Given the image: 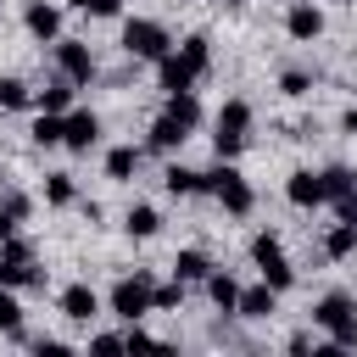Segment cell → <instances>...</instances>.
Returning <instances> with one entry per match:
<instances>
[{"mask_svg":"<svg viewBox=\"0 0 357 357\" xmlns=\"http://www.w3.org/2000/svg\"><path fill=\"white\" fill-rule=\"evenodd\" d=\"M312 324L318 329H329V340L346 351V346H357V301L351 296H340V290H329L318 307H312Z\"/></svg>","mask_w":357,"mask_h":357,"instance_id":"obj_1","label":"cell"},{"mask_svg":"<svg viewBox=\"0 0 357 357\" xmlns=\"http://www.w3.org/2000/svg\"><path fill=\"white\" fill-rule=\"evenodd\" d=\"M0 284H11V290H28V284H45V273L33 268V251L11 234V240H0Z\"/></svg>","mask_w":357,"mask_h":357,"instance_id":"obj_2","label":"cell"},{"mask_svg":"<svg viewBox=\"0 0 357 357\" xmlns=\"http://www.w3.org/2000/svg\"><path fill=\"white\" fill-rule=\"evenodd\" d=\"M167 45H173V39H167V28H162V22L134 17V22L123 28V50H128L134 61H162V56H167Z\"/></svg>","mask_w":357,"mask_h":357,"instance_id":"obj_3","label":"cell"},{"mask_svg":"<svg viewBox=\"0 0 357 357\" xmlns=\"http://www.w3.org/2000/svg\"><path fill=\"white\" fill-rule=\"evenodd\" d=\"M251 262L262 268V284H273V290H290V284H296V268L284 262L279 234H257V240H251Z\"/></svg>","mask_w":357,"mask_h":357,"instance_id":"obj_4","label":"cell"},{"mask_svg":"<svg viewBox=\"0 0 357 357\" xmlns=\"http://www.w3.org/2000/svg\"><path fill=\"white\" fill-rule=\"evenodd\" d=\"M245 134H251V106H245V100H223V112H218V134H212L218 156H234V151L245 145Z\"/></svg>","mask_w":357,"mask_h":357,"instance_id":"obj_5","label":"cell"},{"mask_svg":"<svg viewBox=\"0 0 357 357\" xmlns=\"http://www.w3.org/2000/svg\"><path fill=\"white\" fill-rule=\"evenodd\" d=\"M206 195H218L223 212H234V218L251 212V184H245L234 167H212V173H206Z\"/></svg>","mask_w":357,"mask_h":357,"instance_id":"obj_6","label":"cell"},{"mask_svg":"<svg viewBox=\"0 0 357 357\" xmlns=\"http://www.w3.org/2000/svg\"><path fill=\"white\" fill-rule=\"evenodd\" d=\"M112 312H117L123 324H139V318L151 312V279H145V273L117 279V284H112Z\"/></svg>","mask_w":357,"mask_h":357,"instance_id":"obj_7","label":"cell"},{"mask_svg":"<svg viewBox=\"0 0 357 357\" xmlns=\"http://www.w3.org/2000/svg\"><path fill=\"white\" fill-rule=\"evenodd\" d=\"M56 67H61V78H73V84H89V78H95V56H89L84 39H61V45H56Z\"/></svg>","mask_w":357,"mask_h":357,"instance_id":"obj_8","label":"cell"},{"mask_svg":"<svg viewBox=\"0 0 357 357\" xmlns=\"http://www.w3.org/2000/svg\"><path fill=\"white\" fill-rule=\"evenodd\" d=\"M156 78H162V89H167V95H178V89H190V84H195L201 73H195V67H190L184 56H173V50H167V56L156 61Z\"/></svg>","mask_w":357,"mask_h":357,"instance_id":"obj_9","label":"cell"},{"mask_svg":"<svg viewBox=\"0 0 357 357\" xmlns=\"http://www.w3.org/2000/svg\"><path fill=\"white\" fill-rule=\"evenodd\" d=\"M95 139H100V117H95V112H73V117H67L61 145H67V151H89Z\"/></svg>","mask_w":357,"mask_h":357,"instance_id":"obj_10","label":"cell"},{"mask_svg":"<svg viewBox=\"0 0 357 357\" xmlns=\"http://www.w3.org/2000/svg\"><path fill=\"white\" fill-rule=\"evenodd\" d=\"M284 195H290L296 206H318V201H329V195H324V173H312V167H301V173H290V184H284Z\"/></svg>","mask_w":357,"mask_h":357,"instance_id":"obj_11","label":"cell"},{"mask_svg":"<svg viewBox=\"0 0 357 357\" xmlns=\"http://www.w3.org/2000/svg\"><path fill=\"white\" fill-rule=\"evenodd\" d=\"M61 312H67L73 324H89V318L100 312V296H95L89 284H67V290H61Z\"/></svg>","mask_w":357,"mask_h":357,"instance_id":"obj_12","label":"cell"},{"mask_svg":"<svg viewBox=\"0 0 357 357\" xmlns=\"http://www.w3.org/2000/svg\"><path fill=\"white\" fill-rule=\"evenodd\" d=\"M284 28H290V39H318L324 33V11L318 6H290V17H284Z\"/></svg>","mask_w":357,"mask_h":357,"instance_id":"obj_13","label":"cell"},{"mask_svg":"<svg viewBox=\"0 0 357 357\" xmlns=\"http://www.w3.org/2000/svg\"><path fill=\"white\" fill-rule=\"evenodd\" d=\"M184 139H190V128H184L178 117H167V112H162V117L151 123V139H145V145H151V151H178Z\"/></svg>","mask_w":357,"mask_h":357,"instance_id":"obj_14","label":"cell"},{"mask_svg":"<svg viewBox=\"0 0 357 357\" xmlns=\"http://www.w3.org/2000/svg\"><path fill=\"white\" fill-rule=\"evenodd\" d=\"M28 33H33V39H61V11L45 6V0H33V6H28Z\"/></svg>","mask_w":357,"mask_h":357,"instance_id":"obj_15","label":"cell"},{"mask_svg":"<svg viewBox=\"0 0 357 357\" xmlns=\"http://www.w3.org/2000/svg\"><path fill=\"white\" fill-rule=\"evenodd\" d=\"M162 184H167V195H206V173H195V167H167L162 173Z\"/></svg>","mask_w":357,"mask_h":357,"instance_id":"obj_16","label":"cell"},{"mask_svg":"<svg viewBox=\"0 0 357 357\" xmlns=\"http://www.w3.org/2000/svg\"><path fill=\"white\" fill-rule=\"evenodd\" d=\"M206 296H212L218 312H234V307H240V284H234L229 273H206Z\"/></svg>","mask_w":357,"mask_h":357,"instance_id":"obj_17","label":"cell"},{"mask_svg":"<svg viewBox=\"0 0 357 357\" xmlns=\"http://www.w3.org/2000/svg\"><path fill=\"white\" fill-rule=\"evenodd\" d=\"M273 296H279L273 284H257V290H240V307H234V312H240V318H268V312H273Z\"/></svg>","mask_w":357,"mask_h":357,"instance_id":"obj_18","label":"cell"},{"mask_svg":"<svg viewBox=\"0 0 357 357\" xmlns=\"http://www.w3.org/2000/svg\"><path fill=\"white\" fill-rule=\"evenodd\" d=\"M123 229H128L134 240H151V234L162 229V212H156V206H128V223H123Z\"/></svg>","mask_w":357,"mask_h":357,"instance_id":"obj_19","label":"cell"},{"mask_svg":"<svg viewBox=\"0 0 357 357\" xmlns=\"http://www.w3.org/2000/svg\"><path fill=\"white\" fill-rule=\"evenodd\" d=\"M206 273H212L206 251H178V257H173V279H184V284H190V279H206Z\"/></svg>","mask_w":357,"mask_h":357,"instance_id":"obj_20","label":"cell"},{"mask_svg":"<svg viewBox=\"0 0 357 357\" xmlns=\"http://www.w3.org/2000/svg\"><path fill=\"white\" fill-rule=\"evenodd\" d=\"M178 56H184L195 73H206V67H212V39H206V33H190V39L178 45Z\"/></svg>","mask_w":357,"mask_h":357,"instance_id":"obj_21","label":"cell"},{"mask_svg":"<svg viewBox=\"0 0 357 357\" xmlns=\"http://www.w3.org/2000/svg\"><path fill=\"white\" fill-rule=\"evenodd\" d=\"M167 117H178L184 128H195V123H201V100H195L190 89H178V95H167Z\"/></svg>","mask_w":357,"mask_h":357,"instance_id":"obj_22","label":"cell"},{"mask_svg":"<svg viewBox=\"0 0 357 357\" xmlns=\"http://www.w3.org/2000/svg\"><path fill=\"white\" fill-rule=\"evenodd\" d=\"M45 201H50V206H73V201H78L73 173H50V178H45Z\"/></svg>","mask_w":357,"mask_h":357,"instance_id":"obj_23","label":"cell"},{"mask_svg":"<svg viewBox=\"0 0 357 357\" xmlns=\"http://www.w3.org/2000/svg\"><path fill=\"white\" fill-rule=\"evenodd\" d=\"M324 251H329V257H351V251H357V223H335V229L324 234Z\"/></svg>","mask_w":357,"mask_h":357,"instance_id":"obj_24","label":"cell"},{"mask_svg":"<svg viewBox=\"0 0 357 357\" xmlns=\"http://www.w3.org/2000/svg\"><path fill=\"white\" fill-rule=\"evenodd\" d=\"M39 106H45V112H67V106H73V78L45 84V89H39Z\"/></svg>","mask_w":357,"mask_h":357,"instance_id":"obj_25","label":"cell"},{"mask_svg":"<svg viewBox=\"0 0 357 357\" xmlns=\"http://www.w3.org/2000/svg\"><path fill=\"white\" fill-rule=\"evenodd\" d=\"M61 134H67V117L61 112H45L33 123V145H61Z\"/></svg>","mask_w":357,"mask_h":357,"instance_id":"obj_26","label":"cell"},{"mask_svg":"<svg viewBox=\"0 0 357 357\" xmlns=\"http://www.w3.org/2000/svg\"><path fill=\"white\" fill-rule=\"evenodd\" d=\"M134 167H139V151H134V145L106 151V173H112V178H134Z\"/></svg>","mask_w":357,"mask_h":357,"instance_id":"obj_27","label":"cell"},{"mask_svg":"<svg viewBox=\"0 0 357 357\" xmlns=\"http://www.w3.org/2000/svg\"><path fill=\"white\" fill-rule=\"evenodd\" d=\"M357 190V173L351 167H324V195L329 201H340V195H351Z\"/></svg>","mask_w":357,"mask_h":357,"instance_id":"obj_28","label":"cell"},{"mask_svg":"<svg viewBox=\"0 0 357 357\" xmlns=\"http://www.w3.org/2000/svg\"><path fill=\"white\" fill-rule=\"evenodd\" d=\"M0 329H6V335H22V307H17L11 284H0Z\"/></svg>","mask_w":357,"mask_h":357,"instance_id":"obj_29","label":"cell"},{"mask_svg":"<svg viewBox=\"0 0 357 357\" xmlns=\"http://www.w3.org/2000/svg\"><path fill=\"white\" fill-rule=\"evenodd\" d=\"M28 100H33V95H28L22 78H0V106H6V112H22Z\"/></svg>","mask_w":357,"mask_h":357,"instance_id":"obj_30","label":"cell"},{"mask_svg":"<svg viewBox=\"0 0 357 357\" xmlns=\"http://www.w3.org/2000/svg\"><path fill=\"white\" fill-rule=\"evenodd\" d=\"M178 301H184V279H173V284H151V307L167 312V307H178Z\"/></svg>","mask_w":357,"mask_h":357,"instance_id":"obj_31","label":"cell"},{"mask_svg":"<svg viewBox=\"0 0 357 357\" xmlns=\"http://www.w3.org/2000/svg\"><path fill=\"white\" fill-rule=\"evenodd\" d=\"M123 346H128V351H167V346H162V340H151L145 329H128V335H123Z\"/></svg>","mask_w":357,"mask_h":357,"instance_id":"obj_32","label":"cell"},{"mask_svg":"<svg viewBox=\"0 0 357 357\" xmlns=\"http://www.w3.org/2000/svg\"><path fill=\"white\" fill-rule=\"evenodd\" d=\"M279 84H284V95H307V89H312V78H307V73H296V67H290Z\"/></svg>","mask_w":357,"mask_h":357,"instance_id":"obj_33","label":"cell"},{"mask_svg":"<svg viewBox=\"0 0 357 357\" xmlns=\"http://www.w3.org/2000/svg\"><path fill=\"white\" fill-rule=\"evenodd\" d=\"M89 346H95V351H106V357H112V351H128V346H123V335H95Z\"/></svg>","mask_w":357,"mask_h":357,"instance_id":"obj_34","label":"cell"},{"mask_svg":"<svg viewBox=\"0 0 357 357\" xmlns=\"http://www.w3.org/2000/svg\"><path fill=\"white\" fill-rule=\"evenodd\" d=\"M335 212H340V223H357V190H351V195H340V201H335Z\"/></svg>","mask_w":357,"mask_h":357,"instance_id":"obj_35","label":"cell"},{"mask_svg":"<svg viewBox=\"0 0 357 357\" xmlns=\"http://www.w3.org/2000/svg\"><path fill=\"white\" fill-rule=\"evenodd\" d=\"M0 206H11L17 218H28V195H17V190H6V195H0Z\"/></svg>","mask_w":357,"mask_h":357,"instance_id":"obj_36","label":"cell"},{"mask_svg":"<svg viewBox=\"0 0 357 357\" xmlns=\"http://www.w3.org/2000/svg\"><path fill=\"white\" fill-rule=\"evenodd\" d=\"M117 6H123V0H89L84 11H89V17H117Z\"/></svg>","mask_w":357,"mask_h":357,"instance_id":"obj_37","label":"cell"},{"mask_svg":"<svg viewBox=\"0 0 357 357\" xmlns=\"http://www.w3.org/2000/svg\"><path fill=\"white\" fill-rule=\"evenodd\" d=\"M17 223H22V218H17L11 206H0V240H11V234H17Z\"/></svg>","mask_w":357,"mask_h":357,"instance_id":"obj_38","label":"cell"},{"mask_svg":"<svg viewBox=\"0 0 357 357\" xmlns=\"http://www.w3.org/2000/svg\"><path fill=\"white\" fill-rule=\"evenodd\" d=\"M340 123H346V134H351V139H357V106H351V112H346V117H340Z\"/></svg>","mask_w":357,"mask_h":357,"instance_id":"obj_39","label":"cell"},{"mask_svg":"<svg viewBox=\"0 0 357 357\" xmlns=\"http://www.w3.org/2000/svg\"><path fill=\"white\" fill-rule=\"evenodd\" d=\"M67 6H78V11H84V6H89V0H67Z\"/></svg>","mask_w":357,"mask_h":357,"instance_id":"obj_40","label":"cell"},{"mask_svg":"<svg viewBox=\"0 0 357 357\" xmlns=\"http://www.w3.org/2000/svg\"><path fill=\"white\" fill-rule=\"evenodd\" d=\"M223 6H245V0H223Z\"/></svg>","mask_w":357,"mask_h":357,"instance_id":"obj_41","label":"cell"}]
</instances>
